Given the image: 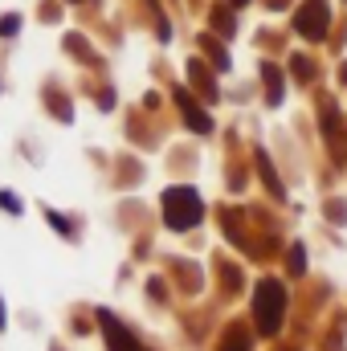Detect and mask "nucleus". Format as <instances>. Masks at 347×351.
Segmentation results:
<instances>
[{
    "label": "nucleus",
    "mask_w": 347,
    "mask_h": 351,
    "mask_svg": "<svg viewBox=\"0 0 347 351\" xmlns=\"http://www.w3.org/2000/svg\"><path fill=\"white\" fill-rule=\"evenodd\" d=\"M164 217L172 229H192L200 221V196L192 188H168L164 192Z\"/></svg>",
    "instance_id": "1"
},
{
    "label": "nucleus",
    "mask_w": 347,
    "mask_h": 351,
    "mask_svg": "<svg viewBox=\"0 0 347 351\" xmlns=\"http://www.w3.org/2000/svg\"><path fill=\"white\" fill-rule=\"evenodd\" d=\"M282 306H286L282 286H278V282H261L258 298H254V311H258V327L265 331V335L278 331V323H282Z\"/></svg>",
    "instance_id": "2"
},
{
    "label": "nucleus",
    "mask_w": 347,
    "mask_h": 351,
    "mask_svg": "<svg viewBox=\"0 0 347 351\" xmlns=\"http://www.w3.org/2000/svg\"><path fill=\"white\" fill-rule=\"evenodd\" d=\"M323 21H327V0H307V8L298 12V29L307 37H323Z\"/></svg>",
    "instance_id": "3"
},
{
    "label": "nucleus",
    "mask_w": 347,
    "mask_h": 351,
    "mask_svg": "<svg viewBox=\"0 0 347 351\" xmlns=\"http://www.w3.org/2000/svg\"><path fill=\"white\" fill-rule=\"evenodd\" d=\"M98 319H102V331H106L110 351H139V343L131 339V331H127L123 323H115V315H98Z\"/></svg>",
    "instance_id": "4"
},
{
    "label": "nucleus",
    "mask_w": 347,
    "mask_h": 351,
    "mask_svg": "<svg viewBox=\"0 0 347 351\" xmlns=\"http://www.w3.org/2000/svg\"><path fill=\"white\" fill-rule=\"evenodd\" d=\"M176 102H180V110L188 114V127H192V131H208V127H213V123H208V114H204V110H196V102H192L184 90L176 94Z\"/></svg>",
    "instance_id": "5"
},
{
    "label": "nucleus",
    "mask_w": 347,
    "mask_h": 351,
    "mask_svg": "<svg viewBox=\"0 0 347 351\" xmlns=\"http://www.w3.org/2000/svg\"><path fill=\"white\" fill-rule=\"evenodd\" d=\"M16 25H21L16 16H4V21H0V37H12V33H16Z\"/></svg>",
    "instance_id": "6"
},
{
    "label": "nucleus",
    "mask_w": 347,
    "mask_h": 351,
    "mask_svg": "<svg viewBox=\"0 0 347 351\" xmlns=\"http://www.w3.org/2000/svg\"><path fill=\"white\" fill-rule=\"evenodd\" d=\"M0 204H4L8 213H21V200H16V196H0Z\"/></svg>",
    "instance_id": "7"
},
{
    "label": "nucleus",
    "mask_w": 347,
    "mask_h": 351,
    "mask_svg": "<svg viewBox=\"0 0 347 351\" xmlns=\"http://www.w3.org/2000/svg\"><path fill=\"white\" fill-rule=\"evenodd\" d=\"M225 351H246V335H237V339H229V343H225Z\"/></svg>",
    "instance_id": "8"
},
{
    "label": "nucleus",
    "mask_w": 347,
    "mask_h": 351,
    "mask_svg": "<svg viewBox=\"0 0 347 351\" xmlns=\"http://www.w3.org/2000/svg\"><path fill=\"white\" fill-rule=\"evenodd\" d=\"M233 4H246V0H233Z\"/></svg>",
    "instance_id": "9"
}]
</instances>
